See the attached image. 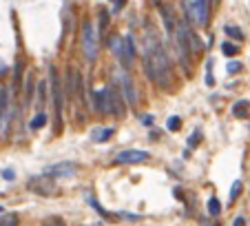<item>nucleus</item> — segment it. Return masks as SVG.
Wrapping results in <instances>:
<instances>
[{
	"mask_svg": "<svg viewBox=\"0 0 250 226\" xmlns=\"http://www.w3.org/2000/svg\"><path fill=\"white\" fill-rule=\"evenodd\" d=\"M239 193H241V180H235V184H232V188H230V204L239 198Z\"/></svg>",
	"mask_w": 250,
	"mask_h": 226,
	"instance_id": "nucleus-21",
	"label": "nucleus"
},
{
	"mask_svg": "<svg viewBox=\"0 0 250 226\" xmlns=\"http://www.w3.org/2000/svg\"><path fill=\"white\" fill-rule=\"evenodd\" d=\"M2 178L11 180V178H14V171H9V169H7V171H2Z\"/></svg>",
	"mask_w": 250,
	"mask_h": 226,
	"instance_id": "nucleus-28",
	"label": "nucleus"
},
{
	"mask_svg": "<svg viewBox=\"0 0 250 226\" xmlns=\"http://www.w3.org/2000/svg\"><path fill=\"white\" fill-rule=\"evenodd\" d=\"M184 14L190 23L199 24V27H206L208 14H210V2L208 0H190V2H184Z\"/></svg>",
	"mask_w": 250,
	"mask_h": 226,
	"instance_id": "nucleus-6",
	"label": "nucleus"
},
{
	"mask_svg": "<svg viewBox=\"0 0 250 226\" xmlns=\"http://www.w3.org/2000/svg\"><path fill=\"white\" fill-rule=\"evenodd\" d=\"M228 71L235 73V71H241V62H228Z\"/></svg>",
	"mask_w": 250,
	"mask_h": 226,
	"instance_id": "nucleus-25",
	"label": "nucleus"
},
{
	"mask_svg": "<svg viewBox=\"0 0 250 226\" xmlns=\"http://www.w3.org/2000/svg\"><path fill=\"white\" fill-rule=\"evenodd\" d=\"M199 140V131H195L193 136H190V140H188V146H195V142Z\"/></svg>",
	"mask_w": 250,
	"mask_h": 226,
	"instance_id": "nucleus-26",
	"label": "nucleus"
},
{
	"mask_svg": "<svg viewBox=\"0 0 250 226\" xmlns=\"http://www.w3.org/2000/svg\"><path fill=\"white\" fill-rule=\"evenodd\" d=\"M44 226H64V222L62 220H51V222H47Z\"/></svg>",
	"mask_w": 250,
	"mask_h": 226,
	"instance_id": "nucleus-27",
	"label": "nucleus"
},
{
	"mask_svg": "<svg viewBox=\"0 0 250 226\" xmlns=\"http://www.w3.org/2000/svg\"><path fill=\"white\" fill-rule=\"evenodd\" d=\"M246 107H250L248 100H241V102H237L235 107H232V115H237V118H246V115H248Z\"/></svg>",
	"mask_w": 250,
	"mask_h": 226,
	"instance_id": "nucleus-15",
	"label": "nucleus"
},
{
	"mask_svg": "<svg viewBox=\"0 0 250 226\" xmlns=\"http://www.w3.org/2000/svg\"><path fill=\"white\" fill-rule=\"evenodd\" d=\"M222 51L226 53V56H235V53L239 51V49H237L235 45H230V43H224V45H222Z\"/></svg>",
	"mask_w": 250,
	"mask_h": 226,
	"instance_id": "nucleus-24",
	"label": "nucleus"
},
{
	"mask_svg": "<svg viewBox=\"0 0 250 226\" xmlns=\"http://www.w3.org/2000/svg\"><path fill=\"white\" fill-rule=\"evenodd\" d=\"M78 171V164L73 162H60V164H53L44 171V175H51V178H66V175H73Z\"/></svg>",
	"mask_w": 250,
	"mask_h": 226,
	"instance_id": "nucleus-11",
	"label": "nucleus"
},
{
	"mask_svg": "<svg viewBox=\"0 0 250 226\" xmlns=\"http://www.w3.org/2000/svg\"><path fill=\"white\" fill-rule=\"evenodd\" d=\"M144 73L146 78L160 89H168L173 82V67H170V58L166 49L162 47L157 40H153L146 49H144Z\"/></svg>",
	"mask_w": 250,
	"mask_h": 226,
	"instance_id": "nucleus-1",
	"label": "nucleus"
},
{
	"mask_svg": "<svg viewBox=\"0 0 250 226\" xmlns=\"http://www.w3.org/2000/svg\"><path fill=\"white\" fill-rule=\"evenodd\" d=\"M206 226H212V224H206Z\"/></svg>",
	"mask_w": 250,
	"mask_h": 226,
	"instance_id": "nucleus-31",
	"label": "nucleus"
},
{
	"mask_svg": "<svg viewBox=\"0 0 250 226\" xmlns=\"http://www.w3.org/2000/svg\"><path fill=\"white\" fill-rule=\"evenodd\" d=\"M49 87H51V104H53V122H56V131L62 129V111H64V89H62L60 75H58L56 67H49Z\"/></svg>",
	"mask_w": 250,
	"mask_h": 226,
	"instance_id": "nucleus-3",
	"label": "nucleus"
},
{
	"mask_svg": "<svg viewBox=\"0 0 250 226\" xmlns=\"http://www.w3.org/2000/svg\"><path fill=\"white\" fill-rule=\"evenodd\" d=\"M180 124H182L180 115H170L168 122H166V127H168V131H177V129H180Z\"/></svg>",
	"mask_w": 250,
	"mask_h": 226,
	"instance_id": "nucleus-22",
	"label": "nucleus"
},
{
	"mask_svg": "<svg viewBox=\"0 0 250 226\" xmlns=\"http://www.w3.org/2000/svg\"><path fill=\"white\" fill-rule=\"evenodd\" d=\"M206 206H208V213H210V215H219V213H222V204H219L217 198H210Z\"/></svg>",
	"mask_w": 250,
	"mask_h": 226,
	"instance_id": "nucleus-17",
	"label": "nucleus"
},
{
	"mask_svg": "<svg viewBox=\"0 0 250 226\" xmlns=\"http://www.w3.org/2000/svg\"><path fill=\"white\" fill-rule=\"evenodd\" d=\"M44 122H47V113L40 111L38 115H33V120L29 122V129H31V131H38V129L44 127Z\"/></svg>",
	"mask_w": 250,
	"mask_h": 226,
	"instance_id": "nucleus-14",
	"label": "nucleus"
},
{
	"mask_svg": "<svg viewBox=\"0 0 250 226\" xmlns=\"http://www.w3.org/2000/svg\"><path fill=\"white\" fill-rule=\"evenodd\" d=\"M82 51H84V58L89 62H93L98 58V49H100V38H98V29H95L93 20H84L82 23Z\"/></svg>",
	"mask_w": 250,
	"mask_h": 226,
	"instance_id": "nucleus-5",
	"label": "nucleus"
},
{
	"mask_svg": "<svg viewBox=\"0 0 250 226\" xmlns=\"http://www.w3.org/2000/svg\"><path fill=\"white\" fill-rule=\"evenodd\" d=\"M226 33H228V36H235L237 40H244V33H241V29L232 27V24H228V27H226Z\"/></svg>",
	"mask_w": 250,
	"mask_h": 226,
	"instance_id": "nucleus-23",
	"label": "nucleus"
},
{
	"mask_svg": "<svg viewBox=\"0 0 250 226\" xmlns=\"http://www.w3.org/2000/svg\"><path fill=\"white\" fill-rule=\"evenodd\" d=\"M111 136H113V129L106 127V129H102V131H95V133H93V140H100V142H102V140H109Z\"/></svg>",
	"mask_w": 250,
	"mask_h": 226,
	"instance_id": "nucleus-19",
	"label": "nucleus"
},
{
	"mask_svg": "<svg viewBox=\"0 0 250 226\" xmlns=\"http://www.w3.org/2000/svg\"><path fill=\"white\" fill-rule=\"evenodd\" d=\"M232 226H246L244 217H237V220H235V224H232Z\"/></svg>",
	"mask_w": 250,
	"mask_h": 226,
	"instance_id": "nucleus-29",
	"label": "nucleus"
},
{
	"mask_svg": "<svg viewBox=\"0 0 250 226\" xmlns=\"http://www.w3.org/2000/svg\"><path fill=\"white\" fill-rule=\"evenodd\" d=\"M29 188H31V191H38L40 195H49V193H53L56 184L49 178H33L31 182H29Z\"/></svg>",
	"mask_w": 250,
	"mask_h": 226,
	"instance_id": "nucleus-13",
	"label": "nucleus"
},
{
	"mask_svg": "<svg viewBox=\"0 0 250 226\" xmlns=\"http://www.w3.org/2000/svg\"><path fill=\"white\" fill-rule=\"evenodd\" d=\"M106 89H109L111 115H115V118H122V115H124V102H122V98H120V91L115 89V85H106Z\"/></svg>",
	"mask_w": 250,
	"mask_h": 226,
	"instance_id": "nucleus-12",
	"label": "nucleus"
},
{
	"mask_svg": "<svg viewBox=\"0 0 250 226\" xmlns=\"http://www.w3.org/2000/svg\"><path fill=\"white\" fill-rule=\"evenodd\" d=\"M0 75H5V65L0 62Z\"/></svg>",
	"mask_w": 250,
	"mask_h": 226,
	"instance_id": "nucleus-30",
	"label": "nucleus"
},
{
	"mask_svg": "<svg viewBox=\"0 0 250 226\" xmlns=\"http://www.w3.org/2000/svg\"><path fill=\"white\" fill-rule=\"evenodd\" d=\"M18 224V217L14 213H7V215H0V226H16Z\"/></svg>",
	"mask_w": 250,
	"mask_h": 226,
	"instance_id": "nucleus-18",
	"label": "nucleus"
},
{
	"mask_svg": "<svg viewBox=\"0 0 250 226\" xmlns=\"http://www.w3.org/2000/svg\"><path fill=\"white\" fill-rule=\"evenodd\" d=\"M91 100H93V109L100 113V115H111V104H109V89L104 87V89L95 91L93 95H91Z\"/></svg>",
	"mask_w": 250,
	"mask_h": 226,
	"instance_id": "nucleus-10",
	"label": "nucleus"
},
{
	"mask_svg": "<svg viewBox=\"0 0 250 226\" xmlns=\"http://www.w3.org/2000/svg\"><path fill=\"white\" fill-rule=\"evenodd\" d=\"M144 160H148V153L146 151H137V149H126L115 156L118 164H140V162H144Z\"/></svg>",
	"mask_w": 250,
	"mask_h": 226,
	"instance_id": "nucleus-9",
	"label": "nucleus"
},
{
	"mask_svg": "<svg viewBox=\"0 0 250 226\" xmlns=\"http://www.w3.org/2000/svg\"><path fill=\"white\" fill-rule=\"evenodd\" d=\"M31 98H33V75H31V71H29V75H27V85H24V102H31Z\"/></svg>",
	"mask_w": 250,
	"mask_h": 226,
	"instance_id": "nucleus-16",
	"label": "nucleus"
},
{
	"mask_svg": "<svg viewBox=\"0 0 250 226\" xmlns=\"http://www.w3.org/2000/svg\"><path fill=\"white\" fill-rule=\"evenodd\" d=\"M106 20H109V11L102 9V11H100V36H104V33H106Z\"/></svg>",
	"mask_w": 250,
	"mask_h": 226,
	"instance_id": "nucleus-20",
	"label": "nucleus"
},
{
	"mask_svg": "<svg viewBox=\"0 0 250 226\" xmlns=\"http://www.w3.org/2000/svg\"><path fill=\"white\" fill-rule=\"evenodd\" d=\"M11 122V89L0 87V133H9Z\"/></svg>",
	"mask_w": 250,
	"mask_h": 226,
	"instance_id": "nucleus-7",
	"label": "nucleus"
},
{
	"mask_svg": "<svg viewBox=\"0 0 250 226\" xmlns=\"http://www.w3.org/2000/svg\"><path fill=\"white\" fill-rule=\"evenodd\" d=\"M106 45L111 47V51L115 53L120 62H122L124 69L133 65L135 60V45H133V38L131 36H113V38H106Z\"/></svg>",
	"mask_w": 250,
	"mask_h": 226,
	"instance_id": "nucleus-4",
	"label": "nucleus"
},
{
	"mask_svg": "<svg viewBox=\"0 0 250 226\" xmlns=\"http://www.w3.org/2000/svg\"><path fill=\"white\" fill-rule=\"evenodd\" d=\"M115 82L120 85V93H122L124 100H126L128 107H135L137 104V89H135V85H133L131 75H128L126 71H118V73H115Z\"/></svg>",
	"mask_w": 250,
	"mask_h": 226,
	"instance_id": "nucleus-8",
	"label": "nucleus"
},
{
	"mask_svg": "<svg viewBox=\"0 0 250 226\" xmlns=\"http://www.w3.org/2000/svg\"><path fill=\"white\" fill-rule=\"evenodd\" d=\"M173 38H175V47H177V53H180V62L184 65L186 71H190V60H193V58H197L202 45H199L195 31L190 29V24L186 23V18H175Z\"/></svg>",
	"mask_w": 250,
	"mask_h": 226,
	"instance_id": "nucleus-2",
	"label": "nucleus"
}]
</instances>
